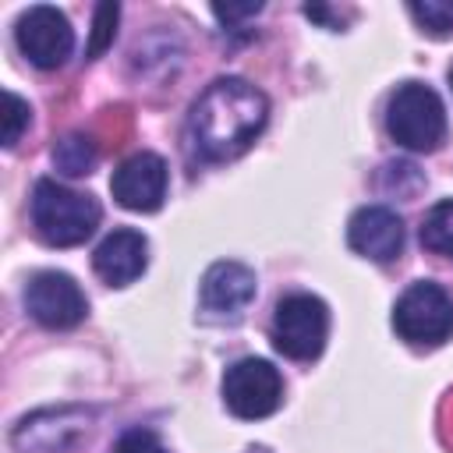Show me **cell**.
<instances>
[{
    "instance_id": "1",
    "label": "cell",
    "mask_w": 453,
    "mask_h": 453,
    "mask_svg": "<svg viewBox=\"0 0 453 453\" xmlns=\"http://www.w3.org/2000/svg\"><path fill=\"white\" fill-rule=\"evenodd\" d=\"M269 99L244 78H216L191 106L188 145L205 163H226L241 156L265 127Z\"/></svg>"
},
{
    "instance_id": "2",
    "label": "cell",
    "mask_w": 453,
    "mask_h": 453,
    "mask_svg": "<svg viewBox=\"0 0 453 453\" xmlns=\"http://www.w3.org/2000/svg\"><path fill=\"white\" fill-rule=\"evenodd\" d=\"M99 202L92 195L71 191L50 177L35 180L32 188V226L53 248H74L88 241L99 226Z\"/></svg>"
},
{
    "instance_id": "3",
    "label": "cell",
    "mask_w": 453,
    "mask_h": 453,
    "mask_svg": "<svg viewBox=\"0 0 453 453\" xmlns=\"http://www.w3.org/2000/svg\"><path fill=\"white\" fill-rule=\"evenodd\" d=\"M386 131L396 145L411 152H432L446 142V106L435 88L421 81H403L386 103Z\"/></svg>"
},
{
    "instance_id": "4",
    "label": "cell",
    "mask_w": 453,
    "mask_h": 453,
    "mask_svg": "<svg viewBox=\"0 0 453 453\" xmlns=\"http://www.w3.org/2000/svg\"><path fill=\"white\" fill-rule=\"evenodd\" d=\"M329 336V308L315 294H287L273 311V343L290 361H311Z\"/></svg>"
},
{
    "instance_id": "5",
    "label": "cell",
    "mask_w": 453,
    "mask_h": 453,
    "mask_svg": "<svg viewBox=\"0 0 453 453\" xmlns=\"http://www.w3.org/2000/svg\"><path fill=\"white\" fill-rule=\"evenodd\" d=\"M393 329L414 347H439L453 336V297L432 280L411 283L393 304Z\"/></svg>"
},
{
    "instance_id": "6",
    "label": "cell",
    "mask_w": 453,
    "mask_h": 453,
    "mask_svg": "<svg viewBox=\"0 0 453 453\" xmlns=\"http://www.w3.org/2000/svg\"><path fill=\"white\" fill-rule=\"evenodd\" d=\"M283 400V379L265 357H241L223 375V403L244 421L269 418Z\"/></svg>"
},
{
    "instance_id": "7",
    "label": "cell",
    "mask_w": 453,
    "mask_h": 453,
    "mask_svg": "<svg viewBox=\"0 0 453 453\" xmlns=\"http://www.w3.org/2000/svg\"><path fill=\"white\" fill-rule=\"evenodd\" d=\"M14 39H18V50L28 57V64H35L42 71L60 67L74 50V32H71L67 14L57 7H46V4L28 7L18 18Z\"/></svg>"
},
{
    "instance_id": "8",
    "label": "cell",
    "mask_w": 453,
    "mask_h": 453,
    "mask_svg": "<svg viewBox=\"0 0 453 453\" xmlns=\"http://www.w3.org/2000/svg\"><path fill=\"white\" fill-rule=\"evenodd\" d=\"M25 308L46 329H71V326H78L85 319L88 301H85L81 287L67 273L46 269V273H35L28 280V287H25Z\"/></svg>"
},
{
    "instance_id": "9",
    "label": "cell",
    "mask_w": 453,
    "mask_h": 453,
    "mask_svg": "<svg viewBox=\"0 0 453 453\" xmlns=\"http://www.w3.org/2000/svg\"><path fill=\"white\" fill-rule=\"evenodd\" d=\"M110 191H113L117 205H124L131 212H156L166 198V163H163V156H156V152L127 156L113 170Z\"/></svg>"
},
{
    "instance_id": "10",
    "label": "cell",
    "mask_w": 453,
    "mask_h": 453,
    "mask_svg": "<svg viewBox=\"0 0 453 453\" xmlns=\"http://www.w3.org/2000/svg\"><path fill=\"white\" fill-rule=\"evenodd\" d=\"M255 301V273L241 262H212L198 287V304L209 319L226 322L241 319L244 308Z\"/></svg>"
},
{
    "instance_id": "11",
    "label": "cell",
    "mask_w": 453,
    "mask_h": 453,
    "mask_svg": "<svg viewBox=\"0 0 453 453\" xmlns=\"http://www.w3.org/2000/svg\"><path fill=\"white\" fill-rule=\"evenodd\" d=\"M347 244L372 262H393L403 248V223L386 205H365L347 223Z\"/></svg>"
},
{
    "instance_id": "12",
    "label": "cell",
    "mask_w": 453,
    "mask_h": 453,
    "mask_svg": "<svg viewBox=\"0 0 453 453\" xmlns=\"http://www.w3.org/2000/svg\"><path fill=\"white\" fill-rule=\"evenodd\" d=\"M145 265H149V241H145V234H138L131 226L106 234L92 251V269L110 287L134 283L145 273Z\"/></svg>"
},
{
    "instance_id": "13",
    "label": "cell",
    "mask_w": 453,
    "mask_h": 453,
    "mask_svg": "<svg viewBox=\"0 0 453 453\" xmlns=\"http://www.w3.org/2000/svg\"><path fill=\"white\" fill-rule=\"evenodd\" d=\"M81 432H85V414L78 407H60V411H39V414L25 418L14 428L11 442L21 453H60Z\"/></svg>"
},
{
    "instance_id": "14",
    "label": "cell",
    "mask_w": 453,
    "mask_h": 453,
    "mask_svg": "<svg viewBox=\"0 0 453 453\" xmlns=\"http://www.w3.org/2000/svg\"><path fill=\"white\" fill-rule=\"evenodd\" d=\"M53 163L67 177H85L96 166V145L85 134H67L53 145Z\"/></svg>"
},
{
    "instance_id": "15",
    "label": "cell",
    "mask_w": 453,
    "mask_h": 453,
    "mask_svg": "<svg viewBox=\"0 0 453 453\" xmlns=\"http://www.w3.org/2000/svg\"><path fill=\"white\" fill-rule=\"evenodd\" d=\"M421 244L435 255L453 258V202H439L421 219Z\"/></svg>"
},
{
    "instance_id": "16",
    "label": "cell",
    "mask_w": 453,
    "mask_h": 453,
    "mask_svg": "<svg viewBox=\"0 0 453 453\" xmlns=\"http://www.w3.org/2000/svg\"><path fill=\"white\" fill-rule=\"evenodd\" d=\"M411 18L421 25V32L428 35H449L453 32V0H414L411 7Z\"/></svg>"
},
{
    "instance_id": "17",
    "label": "cell",
    "mask_w": 453,
    "mask_h": 453,
    "mask_svg": "<svg viewBox=\"0 0 453 453\" xmlns=\"http://www.w3.org/2000/svg\"><path fill=\"white\" fill-rule=\"evenodd\" d=\"M117 18H120V7L117 4H99L96 7V18H92V35H88V57H99L110 42H113V32H117Z\"/></svg>"
},
{
    "instance_id": "18",
    "label": "cell",
    "mask_w": 453,
    "mask_h": 453,
    "mask_svg": "<svg viewBox=\"0 0 453 453\" xmlns=\"http://www.w3.org/2000/svg\"><path fill=\"white\" fill-rule=\"evenodd\" d=\"M113 453H166V446L149 432V428H131L117 439Z\"/></svg>"
},
{
    "instance_id": "19",
    "label": "cell",
    "mask_w": 453,
    "mask_h": 453,
    "mask_svg": "<svg viewBox=\"0 0 453 453\" xmlns=\"http://www.w3.org/2000/svg\"><path fill=\"white\" fill-rule=\"evenodd\" d=\"M4 99H7V124H4V145H14V142L21 138V131H25V124H28V103H25L21 96H14V92H7Z\"/></svg>"
},
{
    "instance_id": "20",
    "label": "cell",
    "mask_w": 453,
    "mask_h": 453,
    "mask_svg": "<svg viewBox=\"0 0 453 453\" xmlns=\"http://www.w3.org/2000/svg\"><path fill=\"white\" fill-rule=\"evenodd\" d=\"M258 11H262V4H244V7H219V4H216V7H212V14H216L219 21H226V25L237 21V18H251V14H258Z\"/></svg>"
},
{
    "instance_id": "21",
    "label": "cell",
    "mask_w": 453,
    "mask_h": 453,
    "mask_svg": "<svg viewBox=\"0 0 453 453\" xmlns=\"http://www.w3.org/2000/svg\"><path fill=\"white\" fill-rule=\"evenodd\" d=\"M449 85H453V67H449Z\"/></svg>"
}]
</instances>
